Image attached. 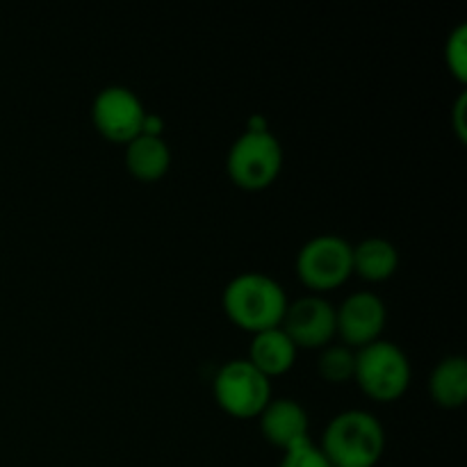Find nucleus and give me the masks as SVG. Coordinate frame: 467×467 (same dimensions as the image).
Returning <instances> with one entry per match:
<instances>
[{
    "label": "nucleus",
    "mask_w": 467,
    "mask_h": 467,
    "mask_svg": "<svg viewBox=\"0 0 467 467\" xmlns=\"http://www.w3.org/2000/svg\"><path fill=\"white\" fill-rule=\"evenodd\" d=\"M228 178L244 192H263L283 171V146L269 130H244L226 155Z\"/></svg>",
    "instance_id": "obj_4"
},
{
    "label": "nucleus",
    "mask_w": 467,
    "mask_h": 467,
    "mask_svg": "<svg viewBox=\"0 0 467 467\" xmlns=\"http://www.w3.org/2000/svg\"><path fill=\"white\" fill-rule=\"evenodd\" d=\"M445 62L459 82L467 80V27L459 26L445 44Z\"/></svg>",
    "instance_id": "obj_17"
},
{
    "label": "nucleus",
    "mask_w": 467,
    "mask_h": 467,
    "mask_svg": "<svg viewBox=\"0 0 467 467\" xmlns=\"http://www.w3.org/2000/svg\"><path fill=\"white\" fill-rule=\"evenodd\" d=\"M296 278L315 292H328L345 285L354 274L351 244L340 235H317L296 254Z\"/></svg>",
    "instance_id": "obj_6"
},
{
    "label": "nucleus",
    "mask_w": 467,
    "mask_h": 467,
    "mask_svg": "<svg viewBox=\"0 0 467 467\" xmlns=\"http://www.w3.org/2000/svg\"><path fill=\"white\" fill-rule=\"evenodd\" d=\"M463 114H465V96H461L459 103H456V108H454V123H456V132H459L461 140H465Z\"/></svg>",
    "instance_id": "obj_18"
},
{
    "label": "nucleus",
    "mask_w": 467,
    "mask_h": 467,
    "mask_svg": "<svg viewBox=\"0 0 467 467\" xmlns=\"http://www.w3.org/2000/svg\"><path fill=\"white\" fill-rule=\"evenodd\" d=\"M260 433L269 445L285 451L287 447L310 438V418L296 400H272L258 415Z\"/></svg>",
    "instance_id": "obj_10"
},
{
    "label": "nucleus",
    "mask_w": 467,
    "mask_h": 467,
    "mask_svg": "<svg viewBox=\"0 0 467 467\" xmlns=\"http://www.w3.org/2000/svg\"><path fill=\"white\" fill-rule=\"evenodd\" d=\"M354 381L374 401L390 404L410 386V360L395 342L377 340L356 349Z\"/></svg>",
    "instance_id": "obj_3"
},
{
    "label": "nucleus",
    "mask_w": 467,
    "mask_h": 467,
    "mask_svg": "<svg viewBox=\"0 0 467 467\" xmlns=\"http://www.w3.org/2000/svg\"><path fill=\"white\" fill-rule=\"evenodd\" d=\"M319 450L333 467H374L386 450V431L368 410H345L328 422Z\"/></svg>",
    "instance_id": "obj_2"
},
{
    "label": "nucleus",
    "mask_w": 467,
    "mask_h": 467,
    "mask_svg": "<svg viewBox=\"0 0 467 467\" xmlns=\"http://www.w3.org/2000/svg\"><path fill=\"white\" fill-rule=\"evenodd\" d=\"M278 467H333L328 463V459L324 456V451L319 450L317 442H313V438H306V441L296 442V445L287 447L283 451V459Z\"/></svg>",
    "instance_id": "obj_16"
},
{
    "label": "nucleus",
    "mask_w": 467,
    "mask_h": 467,
    "mask_svg": "<svg viewBox=\"0 0 467 467\" xmlns=\"http://www.w3.org/2000/svg\"><path fill=\"white\" fill-rule=\"evenodd\" d=\"M287 304L290 301L281 283L260 272L240 274L223 287L222 295L226 317L251 336L281 327Z\"/></svg>",
    "instance_id": "obj_1"
},
{
    "label": "nucleus",
    "mask_w": 467,
    "mask_h": 467,
    "mask_svg": "<svg viewBox=\"0 0 467 467\" xmlns=\"http://www.w3.org/2000/svg\"><path fill=\"white\" fill-rule=\"evenodd\" d=\"M146 112L149 109L144 108L135 91L121 85H112L96 94L94 105H91V121L100 137L126 146L141 135Z\"/></svg>",
    "instance_id": "obj_7"
},
{
    "label": "nucleus",
    "mask_w": 467,
    "mask_h": 467,
    "mask_svg": "<svg viewBox=\"0 0 467 467\" xmlns=\"http://www.w3.org/2000/svg\"><path fill=\"white\" fill-rule=\"evenodd\" d=\"M296 349H324L336 337V306L319 295L287 304L281 324Z\"/></svg>",
    "instance_id": "obj_8"
},
{
    "label": "nucleus",
    "mask_w": 467,
    "mask_h": 467,
    "mask_svg": "<svg viewBox=\"0 0 467 467\" xmlns=\"http://www.w3.org/2000/svg\"><path fill=\"white\" fill-rule=\"evenodd\" d=\"M388 322L386 304L372 292L349 295L336 308V336L349 349H363L372 342L381 340Z\"/></svg>",
    "instance_id": "obj_9"
},
{
    "label": "nucleus",
    "mask_w": 467,
    "mask_h": 467,
    "mask_svg": "<svg viewBox=\"0 0 467 467\" xmlns=\"http://www.w3.org/2000/svg\"><path fill=\"white\" fill-rule=\"evenodd\" d=\"M351 267L363 281L383 283L400 269V251L386 237H368L351 246Z\"/></svg>",
    "instance_id": "obj_13"
},
{
    "label": "nucleus",
    "mask_w": 467,
    "mask_h": 467,
    "mask_svg": "<svg viewBox=\"0 0 467 467\" xmlns=\"http://www.w3.org/2000/svg\"><path fill=\"white\" fill-rule=\"evenodd\" d=\"M429 395L441 409H461L467 397V363L463 356H447L429 377Z\"/></svg>",
    "instance_id": "obj_14"
},
{
    "label": "nucleus",
    "mask_w": 467,
    "mask_h": 467,
    "mask_svg": "<svg viewBox=\"0 0 467 467\" xmlns=\"http://www.w3.org/2000/svg\"><path fill=\"white\" fill-rule=\"evenodd\" d=\"M296 354H299V349L295 347V342L278 327L251 336V347L246 360L272 381V379L283 377V374H287L295 368Z\"/></svg>",
    "instance_id": "obj_11"
},
{
    "label": "nucleus",
    "mask_w": 467,
    "mask_h": 467,
    "mask_svg": "<svg viewBox=\"0 0 467 467\" xmlns=\"http://www.w3.org/2000/svg\"><path fill=\"white\" fill-rule=\"evenodd\" d=\"M213 395L219 409L237 420H258L265 406L274 400L272 381L246 358L228 360L219 368Z\"/></svg>",
    "instance_id": "obj_5"
},
{
    "label": "nucleus",
    "mask_w": 467,
    "mask_h": 467,
    "mask_svg": "<svg viewBox=\"0 0 467 467\" xmlns=\"http://www.w3.org/2000/svg\"><path fill=\"white\" fill-rule=\"evenodd\" d=\"M169 167H171V150L164 137L140 135L126 144V169L135 181H162Z\"/></svg>",
    "instance_id": "obj_12"
},
{
    "label": "nucleus",
    "mask_w": 467,
    "mask_h": 467,
    "mask_svg": "<svg viewBox=\"0 0 467 467\" xmlns=\"http://www.w3.org/2000/svg\"><path fill=\"white\" fill-rule=\"evenodd\" d=\"M356 369V351L345 345H328L324 347L317 358V372L331 386H342V383L354 381Z\"/></svg>",
    "instance_id": "obj_15"
}]
</instances>
